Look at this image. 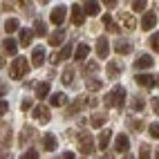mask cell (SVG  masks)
<instances>
[{
  "mask_svg": "<svg viewBox=\"0 0 159 159\" xmlns=\"http://www.w3.org/2000/svg\"><path fill=\"white\" fill-rule=\"evenodd\" d=\"M79 150L83 155H90L94 150V139H92V134L90 132H81L79 134Z\"/></svg>",
  "mask_w": 159,
  "mask_h": 159,
  "instance_id": "cell-3",
  "label": "cell"
},
{
  "mask_svg": "<svg viewBox=\"0 0 159 159\" xmlns=\"http://www.w3.org/2000/svg\"><path fill=\"white\" fill-rule=\"evenodd\" d=\"M132 108H134L137 112H141V110H143V97H137V99L132 101Z\"/></svg>",
  "mask_w": 159,
  "mask_h": 159,
  "instance_id": "cell-39",
  "label": "cell"
},
{
  "mask_svg": "<svg viewBox=\"0 0 159 159\" xmlns=\"http://www.w3.org/2000/svg\"><path fill=\"white\" fill-rule=\"evenodd\" d=\"M148 0H132V11H143Z\"/></svg>",
  "mask_w": 159,
  "mask_h": 159,
  "instance_id": "cell-36",
  "label": "cell"
},
{
  "mask_svg": "<svg viewBox=\"0 0 159 159\" xmlns=\"http://www.w3.org/2000/svg\"><path fill=\"white\" fill-rule=\"evenodd\" d=\"M134 81L139 83L141 88H155L157 85V76H152V74H137Z\"/></svg>",
  "mask_w": 159,
  "mask_h": 159,
  "instance_id": "cell-8",
  "label": "cell"
},
{
  "mask_svg": "<svg viewBox=\"0 0 159 159\" xmlns=\"http://www.w3.org/2000/svg\"><path fill=\"white\" fill-rule=\"evenodd\" d=\"M18 29H20V23L16 18H9L5 23V31H7V34H14V31H18Z\"/></svg>",
  "mask_w": 159,
  "mask_h": 159,
  "instance_id": "cell-27",
  "label": "cell"
},
{
  "mask_svg": "<svg viewBox=\"0 0 159 159\" xmlns=\"http://www.w3.org/2000/svg\"><path fill=\"white\" fill-rule=\"evenodd\" d=\"M18 38H20V43L18 45H29L31 43V38H34V31H31V29H18Z\"/></svg>",
  "mask_w": 159,
  "mask_h": 159,
  "instance_id": "cell-18",
  "label": "cell"
},
{
  "mask_svg": "<svg viewBox=\"0 0 159 159\" xmlns=\"http://www.w3.org/2000/svg\"><path fill=\"white\" fill-rule=\"evenodd\" d=\"M63 40H65V31H63L61 27L54 31V34H49V45H54V47H58Z\"/></svg>",
  "mask_w": 159,
  "mask_h": 159,
  "instance_id": "cell-19",
  "label": "cell"
},
{
  "mask_svg": "<svg viewBox=\"0 0 159 159\" xmlns=\"http://www.w3.org/2000/svg\"><path fill=\"white\" fill-rule=\"evenodd\" d=\"M123 159H132V157H130V155H125V157H123Z\"/></svg>",
  "mask_w": 159,
  "mask_h": 159,
  "instance_id": "cell-53",
  "label": "cell"
},
{
  "mask_svg": "<svg viewBox=\"0 0 159 159\" xmlns=\"http://www.w3.org/2000/svg\"><path fill=\"white\" fill-rule=\"evenodd\" d=\"M0 159H9V152L7 150H0Z\"/></svg>",
  "mask_w": 159,
  "mask_h": 159,
  "instance_id": "cell-50",
  "label": "cell"
},
{
  "mask_svg": "<svg viewBox=\"0 0 159 159\" xmlns=\"http://www.w3.org/2000/svg\"><path fill=\"white\" fill-rule=\"evenodd\" d=\"M130 49H132V45L128 43V40H116V43H114V52H116V54H130Z\"/></svg>",
  "mask_w": 159,
  "mask_h": 159,
  "instance_id": "cell-23",
  "label": "cell"
},
{
  "mask_svg": "<svg viewBox=\"0 0 159 159\" xmlns=\"http://www.w3.org/2000/svg\"><path fill=\"white\" fill-rule=\"evenodd\" d=\"M40 2H47V0H40Z\"/></svg>",
  "mask_w": 159,
  "mask_h": 159,
  "instance_id": "cell-55",
  "label": "cell"
},
{
  "mask_svg": "<svg viewBox=\"0 0 159 159\" xmlns=\"http://www.w3.org/2000/svg\"><path fill=\"white\" fill-rule=\"evenodd\" d=\"M0 143H2V146L11 143V130H9L7 123H0Z\"/></svg>",
  "mask_w": 159,
  "mask_h": 159,
  "instance_id": "cell-15",
  "label": "cell"
},
{
  "mask_svg": "<svg viewBox=\"0 0 159 159\" xmlns=\"http://www.w3.org/2000/svg\"><path fill=\"white\" fill-rule=\"evenodd\" d=\"M27 72H29L27 58H16V61L11 63V67H9V76H11V79H23Z\"/></svg>",
  "mask_w": 159,
  "mask_h": 159,
  "instance_id": "cell-2",
  "label": "cell"
},
{
  "mask_svg": "<svg viewBox=\"0 0 159 159\" xmlns=\"http://www.w3.org/2000/svg\"><path fill=\"white\" fill-rule=\"evenodd\" d=\"M101 2H103L105 7H116V2H119V0H101Z\"/></svg>",
  "mask_w": 159,
  "mask_h": 159,
  "instance_id": "cell-46",
  "label": "cell"
},
{
  "mask_svg": "<svg viewBox=\"0 0 159 159\" xmlns=\"http://www.w3.org/2000/svg\"><path fill=\"white\" fill-rule=\"evenodd\" d=\"M110 54V43H108V38L105 36H99L97 38V56L99 58H108Z\"/></svg>",
  "mask_w": 159,
  "mask_h": 159,
  "instance_id": "cell-7",
  "label": "cell"
},
{
  "mask_svg": "<svg viewBox=\"0 0 159 159\" xmlns=\"http://www.w3.org/2000/svg\"><path fill=\"white\" fill-rule=\"evenodd\" d=\"M65 103H67V97L63 92H54L49 97V105H52V108H61V105H65Z\"/></svg>",
  "mask_w": 159,
  "mask_h": 159,
  "instance_id": "cell-14",
  "label": "cell"
},
{
  "mask_svg": "<svg viewBox=\"0 0 159 159\" xmlns=\"http://www.w3.org/2000/svg\"><path fill=\"white\" fill-rule=\"evenodd\" d=\"M155 159H159V150H157V155H155Z\"/></svg>",
  "mask_w": 159,
  "mask_h": 159,
  "instance_id": "cell-54",
  "label": "cell"
},
{
  "mask_svg": "<svg viewBox=\"0 0 159 159\" xmlns=\"http://www.w3.org/2000/svg\"><path fill=\"white\" fill-rule=\"evenodd\" d=\"M7 110H9V103H7V101H0V116H2Z\"/></svg>",
  "mask_w": 159,
  "mask_h": 159,
  "instance_id": "cell-44",
  "label": "cell"
},
{
  "mask_svg": "<svg viewBox=\"0 0 159 159\" xmlns=\"http://www.w3.org/2000/svg\"><path fill=\"white\" fill-rule=\"evenodd\" d=\"M110 139H112V130H103L101 137H99V148H101V150H108Z\"/></svg>",
  "mask_w": 159,
  "mask_h": 159,
  "instance_id": "cell-24",
  "label": "cell"
},
{
  "mask_svg": "<svg viewBox=\"0 0 159 159\" xmlns=\"http://www.w3.org/2000/svg\"><path fill=\"white\" fill-rule=\"evenodd\" d=\"M155 25H157V14H155V11L143 14V18H141V29H143V31H150Z\"/></svg>",
  "mask_w": 159,
  "mask_h": 159,
  "instance_id": "cell-9",
  "label": "cell"
},
{
  "mask_svg": "<svg viewBox=\"0 0 159 159\" xmlns=\"http://www.w3.org/2000/svg\"><path fill=\"white\" fill-rule=\"evenodd\" d=\"M5 92H7V83H0V97H2Z\"/></svg>",
  "mask_w": 159,
  "mask_h": 159,
  "instance_id": "cell-49",
  "label": "cell"
},
{
  "mask_svg": "<svg viewBox=\"0 0 159 159\" xmlns=\"http://www.w3.org/2000/svg\"><path fill=\"white\" fill-rule=\"evenodd\" d=\"M2 49L7 52L9 56H16V52H18V43L14 38H5V43H2Z\"/></svg>",
  "mask_w": 159,
  "mask_h": 159,
  "instance_id": "cell-21",
  "label": "cell"
},
{
  "mask_svg": "<svg viewBox=\"0 0 159 159\" xmlns=\"http://www.w3.org/2000/svg\"><path fill=\"white\" fill-rule=\"evenodd\" d=\"M65 18H67V7L65 5H61V7H54L52 9V14H49V20H52V25H63L65 23Z\"/></svg>",
  "mask_w": 159,
  "mask_h": 159,
  "instance_id": "cell-4",
  "label": "cell"
},
{
  "mask_svg": "<svg viewBox=\"0 0 159 159\" xmlns=\"http://www.w3.org/2000/svg\"><path fill=\"white\" fill-rule=\"evenodd\" d=\"M20 108H23V112H25V110H34V103H31V99H23Z\"/></svg>",
  "mask_w": 159,
  "mask_h": 159,
  "instance_id": "cell-41",
  "label": "cell"
},
{
  "mask_svg": "<svg viewBox=\"0 0 159 159\" xmlns=\"http://www.w3.org/2000/svg\"><path fill=\"white\" fill-rule=\"evenodd\" d=\"M2 7H5V9H16V7H14V0H5Z\"/></svg>",
  "mask_w": 159,
  "mask_h": 159,
  "instance_id": "cell-48",
  "label": "cell"
},
{
  "mask_svg": "<svg viewBox=\"0 0 159 159\" xmlns=\"http://www.w3.org/2000/svg\"><path fill=\"white\" fill-rule=\"evenodd\" d=\"M152 110H155V114L159 116V97H155V99H152Z\"/></svg>",
  "mask_w": 159,
  "mask_h": 159,
  "instance_id": "cell-45",
  "label": "cell"
},
{
  "mask_svg": "<svg viewBox=\"0 0 159 159\" xmlns=\"http://www.w3.org/2000/svg\"><path fill=\"white\" fill-rule=\"evenodd\" d=\"M34 88H36V97H38L40 101H43L45 97H49V83H47V81H40V83H36Z\"/></svg>",
  "mask_w": 159,
  "mask_h": 159,
  "instance_id": "cell-16",
  "label": "cell"
},
{
  "mask_svg": "<svg viewBox=\"0 0 159 159\" xmlns=\"http://www.w3.org/2000/svg\"><path fill=\"white\" fill-rule=\"evenodd\" d=\"M56 146H58L56 137L52 134V132H47V134L43 137V148H45V150H56Z\"/></svg>",
  "mask_w": 159,
  "mask_h": 159,
  "instance_id": "cell-20",
  "label": "cell"
},
{
  "mask_svg": "<svg viewBox=\"0 0 159 159\" xmlns=\"http://www.w3.org/2000/svg\"><path fill=\"white\" fill-rule=\"evenodd\" d=\"M148 43H150V47H152L155 52H159V34H152V36H150V40H148Z\"/></svg>",
  "mask_w": 159,
  "mask_h": 159,
  "instance_id": "cell-38",
  "label": "cell"
},
{
  "mask_svg": "<svg viewBox=\"0 0 159 159\" xmlns=\"http://www.w3.org/2000/svg\"><path fill=\"white\" fill-rule=\"evenodd\" d=\"M139 159H150V148H148L146 143L141 146V152H139Z\"/></svg>",
  "mask_w": 159,
  "mask_h": 159,
  "instance_id": "cell-40",
  "label": "cell"
},
{
  "mask_svg": "<svg viewBox=\"0 0 159 159\" xmlns=\"http://www.w3.org/2000/svg\"><path fill=\"white\" fill-rule=\"evenodd\" d=\"M83 105H85V101H83V99H76V101H74V103L70 105V108H67L65 116H72V114H76V110H81Z\"/></svg>",
  "mask_w": 159,
  "mask_h": 159,
  "instance_id": "cell-28",
  "label": "cell"
},
{
  "mask_svg": "<svg viewBox=\"0 0 159 159\" xmlns=\"http://www.w3.org/2000/svg\"><path fill=\"white\" fill-rule=\"evenodd\" d=\"M70 18H72V25H83V20H85V9L79 7V5H74Z\"/></svg>",
  "mask_w": 159,
  "mask_h": 159,
  "instance_id": "cell-12",
  "label": "cell"
},
{
  "mask_svg": "<svg viewBox=\"0 0 159 159\" xmlns=\"http://www.w3.org/2000/svg\"><path fill=\"white\" fill-rule=\"evenodd\" d=\"M130 128H132V130H143V123H141L139 119H134V121H130Z\"/></svg>",
  "mask_w": 159,
  "mask_h": 159,
  "instance_id": "cell-43",
  "label": "cell"
},
{
  "mask_svg": "<svg viewBox=\"0 0 159 159\" xmlns=\"http://www.w3.org/2000/svg\"><path fill=\"white\" fill-rule=\"evenodd\" d=\"M56 56H58V63H61V61H67V58L72 56V45H70V43H65V45H63V49L58 52Z\"/></svg>",
  "mask_w": 159,
  "mask_h": 159,
  "instance_id": "cell-29",
  "label": "cell"
},
{
  "mask_svg": "<svg viewBox=\"0 0 159 159\" xmlns=\"http://www.w3.org/2000/svg\"><path fill=\"white\" fill-rule=\"evenodd\" d=\"M119 74H121V65H119V63H108V76H119Z\"/></svg>",
  "mask_w": 159,
  "mask_h": 159,
  "instance_id": "cell-31",
  "label": "cell"
},
{
  "mask_svg": "<svg viewBox=\"0 0 159 159\" xmlns=\"http://www.w3.org/2000/svg\"><path fill=\"white\" fill-rule=\"evenodd\" d=\"M85 85H88V90H92V92H99V90L103 88V83L97 81V79H88V81H85Z\"/></svg>",
  "mask_w": 159,
  "mask_h": 159,
  "instance_id": "cell-32",
  "label": "cell"
},
{
  "mask_svg": "<svg viewBox=\"0 0 159 159\" xmlns=\"http://www.w3.org/2000/svg\"><path fill=\"white\" fill-rule=\"evenodd\" d=\"M123 103H125V90H123V85H114L108 92V97H105V105H108V108H123Z\"/></svg>",
  "mask_w": 159,
  "mask_h": 159,
  "instance_id": "cell-1",
  "label": "cell"
},
{
  "mask_svg": "<svg viewBox=\"0 0 159 159\" xmlns=\"http://www.w3.org/2000/svg\"><path fill=\"white\" fill-rule=\"evenodd\" d=\"M152 63H155V61H152L150 54H141L139 58L134 61V70H150V67H152Z\"/></svg>",
  "mask_w": 159,
  "mask_h": 159,
  "instance_id": "cell-10",
  "label": "cell"
},
{
  "mask_svg": "<svg viewBox=\"0 0 159 159\" xmlns=\"http://www.w3.org/2000/svg\"><path fill=\"white\" fill-rule=\"evenodd\" d=\"M31 116H34L38 123H49V119H52V114H49V108H47V105H36V108L31 110Z\"/></svg>",
  "mask_w": 159,
  "mask_h": 159,
  "instance_id": "cell-5",
  "label": "cell"
},
{
  "mask_svg": "<svg viewBox=\"0 0 159 159\" xmlns=\"http://www.w3.org/2000/svg\"><path fill=\"white\" fill-rule=\"evenodd\" d=\"M94 72H99V63H97V61H88V65H85V74L90 76V74H94Z\"/></svg>",
  "mask_w": 159,
  "mask_h": 159,
  "instance_id": "cell-35",
  "label": "cell"
},
{
  "mask_svg": "<svg viewBox=\"0 0 159 159\" xmlns=\"http://www.w3.org/2000/svg\"><path fill=\"white\" fill-rule=\"evenodd\" d=\"M20 159H38V150H27Z\"/></svg>",
  "mask_w": 159,
  "mask_h": 159,
  "instance_id": "cell-42",
  "label": "cell"
},
{
  "mask_svg": "<svg viewBox=\"0 0 159 159\" xmlns=\"http://www.w3.org/2000/svg\"><path fill=\"white\" fill-rule=\"evenodd\" d=\"M148 132H150L152 139H159V123H150L148 125Z\"/></svg>",
  "mask_w": 159,
  "mask_h": 159,
  "instance_id": "cell-37",
  "label": "cell"
},
{
  "mask_svg": "<svg viewBox=\"0 0 159 159\" xmlns=\"http://www.w3.org/2000/svg\"><path fill=\"white\" fill-rule=\"evenodd\" d=\"M116 20H119V25H121L123 29H134V27H137L134 16H132V14H128V11H121L119 16H116Z\"/></svg>",
  "mask_w": 159,
  "mask_h": 159,
  "instance_id": "cell-6",
  "label": "cell"
},
{
  "mask_svg": "<svg viewBox=\"0 0 159 159\" xmlns=\"http://www.w3.org/2000/svg\"><path fill=\"white\" fill-rule=\"evenodd\" d=\"M34 34H36V36H45V34H47V25L43 23V20H36V27H34Z\"/></svg>",
  "mask_w": 159,
  "mask_h": 159,
  "instance_id": "cell-33",
  "label": "cell"
},
{
  "mask_svg": "<svg viewBox=\"0 0 159 159\" xmlns=\"http://www.w3.org/2000/svg\"><path fill=\"white\" fill-rule=\"evenodd\" d=\"M105 121H108V114H101V112H97V114H92V116H90V123L94 125V128H101Z\"/></svg>",
  "mask_w": 159,
  "mask_h": 159,
  "instance_id": "cell-25",
  "label": "cell"
},
{
  "mask_svg": "<svg viewBox=\"0 0 159 159\" xmlns=\"http://www.w3.org/2000/svg\"><path fill=\"white\" fill-rule=\"evenodd\" d=\"M31 139H34V128H29V125H27V128H23V132H20V143L25 146Z\"/></svg>",
  "mask_w": 159,
  "mask_h": 159,
  "instance_id": "cell-26",
  "label": "cell"
},
{
  "mask_svg": "<svg viewBox=\"0 0 159 159\" xmlns=\"http://www.w3.org/2000/svg\"><path fill=\"white\" fill-rule=\"evenodd\" d=\"M114 150H116V152L130 150V139H128V134H119V137L114 139Z\"/></svg>",
  "mask_w": 159,
  "mask_h": 159,
  "instance_id": "cell-11",
  "label": "cell"
},
{
  "mask_svg": "<svg viewBox=\"0 0 159 159\" xmlns=\"http://www.w3.org/2000/svg\"><path fill=\"white\" fill-rule=\"evenodd\" d=\"M85 14L88 16H97L99 11H101V5H99V0H85Z\"/></svg>",
  "mask_w": 159,
  "mask_h": 159,
  "instance_id": "cell-17",
  "label": "cell"
},
{
  "mask_svg": "<svg viewBox=\"0 0 159 159\" xmlns=\"http://www.w3.org/2000/svg\"><path fill=\"white\" fill-rule=\"evenodd\" d=\"M88 54H90V47H88L85 43H81L76 49H74V58H76V61H85Z\"/></svg>",
  "mask_w": 159,
  "mask_h": 159,
  "instance_id": "cell-22",
  "label": "cell"
},
{
  "mask_svg": "<svg viewBox=\"0 0 159 159\" xmlns=\"http://www.w3.org/2000/svg\"><path fill=\"white\" fill-rule=\"evenodd\" d=\"M103 25H105V29H108V31H114V34L121 29L119 25H114V23H112V16H108V14L103 16Z\"/></svg>",
  "mask_w": 159,
  "mask_h": 159,
  "instance_id": "cell-30",
  "label": "cell"
},
{
  "mask_svg": "<svg viewBox=\"0 0 159 159\" xmlns=\"http://www.w3.org/2000/svg\"><path fill=\"white\" fill-rule=\"evenodd\" d=\"M45 61V49L43 47H34V52H31V65L34 67H40Z\"/></svg>",
  "mask_w": 159,
  "mask_h": 159,
  "instance_id": "cell-13",
  "label": "cell"
},
{
  "mask_svg": "<svg viewBox=\"0 0 159 159\" xmlns=\"http://www.w3.org/2000/svg\"><path fill=\"white\" fill-rule=\"evenodd\" d=\"M18 2H20V7H23V9H29V7H31V0H18Z\"/></svg>",
  "mask_w": 159,
  "mask_h": 159,
  "instance_id": "cell-47",
  "label": "cell"
},
{
  "mask_svg": "<svg viewBox=\"0 0 159 159\" xmlns=\"http://www.w3.org/2000/svg\"><path fill=\"white\" fill-rule=\"evenodd\" d=\"M2 65H5V58H2V56H0V67H2Z\"/></svg>",
  "mask_w": 159,
  "mask_h": 159,
  "instance_id": "cell-52",
  "label": "cell"
},
{
  "mask_svg": "<svg viewBox=\"0 0 159 159\" xmlns=\"http://www.w3.org/2000/svg\"><path fill=\"white\" fill-rule=\"evenodd\" d=\"M72 81H74V70L67 67L65 72H63V83H65V85H72Z\"/></svg>",
  "mask_w": 159,
  "mask_h": 159,
  "instance_id": "cell-34",
  "label": "cell"
},
{
  "mask_svg": "<svg viewBox=\"0 0 159 159\" xmlns=\"http://www.w3.org/2000/svg\"><path fill=\"white\" fill-rule=\"evenodd\" d=\"M63 159H76V157H74V152H65V155H63Z\"/></svg>",
  "mask_w": 159,
  "mask_h": 159,
  "instance_id": "cell-51",
  "label": "cell"
}]
</instances>
